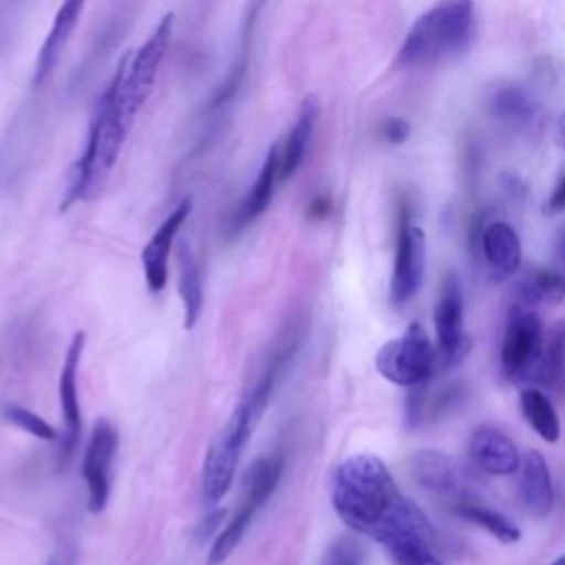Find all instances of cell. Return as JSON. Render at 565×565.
<instances>
[{"instance_id": "cell-15", "label": "cell", "mask_w": 565, "mask_h": 565, "mask_svg": "<svg viewBox=\"0 0 565 565\" xmlns=\"http://www.w3.org/2000/svg\"><path fill=\"white\" fill-rule=\"evenodd\" d=\"M472 463L488 475H512L519 468L521 455L516 444L497 426H477L468 439Z\"/></svg>"}, {"instance_id": "cell-24", "label": "cell", "mask_w": 565, "mask_h": 565, "mask_svg": "<svg viewBox=\"0 0 565 565\" xmlns=\"http://www.w3.org/2000/svg\"><path fill=\"white\" fill-rule=\"evenodd\" d=\"M455 512L461 519L483 527L488 534H492L501 543L510 545V543H516L521 539V530L512 521H508L503 514H499V512H494L490 508L479 505L477 501H463V503L455 505Z\"/></svg>"}, {"instance_id": "cell-9", "label": "cell", "mask_w": 565, "mask_h": 565, "mask_svg": "<svg viewBox=\"0 0 565 565\" xmlns=\"http://www.w3.org/2000/svg\"><path fill=\"white\" fill-rule=\"evenodd\" d=\"M413 479L428 492L450 499L457 505L472 501V479L470 472L448 452L435 448H422L408 459Z\"/></svg>"}, {"instance_id": "cell-28", "label": "cell", "mask_w": 565, "mask_h": 565, "mask_svg": "<svg viewBox=\"0 0 565 565\" xmlns=\"http://www.w3.org/2000/svg\"><path fill=\"white\" fill-rule=\"evenodd\" d=\"M386 554L393 565H446L430 552L428 543H397L386 547Z\"/></svg>"}, {"instance_id": "cell-27", "label": "cell", "mask_w": 565, "mask_h": 565, "mask_svg": "<svg viewBox=\"0 0 565 565\" xmlns=\"http://www.w3.org/2000/svg\"><path fill=\"white\" fill-rule=\"evenodd\" d=\"M494 115L508 124H523L527 117H532V102L527 95L519 88H503L494 95Z\"/></svg>"}, {"instance_id": "cell-26", "label": "cell", "mask_w": 565, "mask_h": 565, "mask_svg": "<svg viewBox=\"0 0 565 565\" xmlns=\"http://www.w3.org/2000/svg\"><path fill=\"white\" fill-rule=\"evenodd\" d=\"M4 419H9L13 426H18L20 430L42 439V441H55L57 439V430L38 413H33L31 408H24L20 404H4L2 408Z\"/></svg>"}, {"instance_id": "cell-19", "label": "cell", "mask_w": 565, "mask_h": 565, "mask_svg": "<svg viewBox=\"0 0 565 565\" xmlns=\"http://www.w3.org/2000/svg\"><path fill=\"white\" fill-rule=\"evenodd\" d=\"M278 183H280V143H274L267 150V157L263 161V168H260L256 181L252 183L241 207L234 214V221H232L234 232H241L243 227L254 223L267 210Z\"/></svg>"}, {"instance_id": "cell-22", "label": "cell", "mask_w": 565, "mask_h": 565, "mask_svg": "<svg viewBox=\"0 0 565 565\" xmlns=\"http://www.w3.org/2000/svg\"><path fill=\"white\" fill-rule=\"evenodd\" d=\"M179 296L183 302V327L192 329L203 311V280L199 258L190 245H183L179 256Z\"/></svg>"}, {"instance_id": "cell-7", "label": "cell", "mask_w": 565, "mask_h": 565, "mask_svg": "<svg viewBox=\"0 0 565 565\" xmlns=\"http://www.w3.org/2000/svg\"><path fill=\"white\" fill-rule=\"evenodd\" d=\"M174 26V13H166L150 38L132 53H124V77H121V97L126 108L137 117L141 106L152 93V86L159 75V66L168 53L170 38Z\"/></svg>"}, {"instance_id": "cell-4", "label": "cell", "mask_w": 565, "mask_h": 565, "mask_svg": "<svg viewBox=\"0 0 565 565\" xmlns=\"http://www.w3.org/2000/svg\"><path fill=\"white\" fill-rule=\"evenodd\" d=\"M258 422L260 415L241 397L227 424L212 439L201 470V494L210 508H214L227 494L236 475L241 452Z\"/></svg>"}, {"instance_id": "cell-8", "label": "cell", "mask_w": 565, "mask_h": 565, "mask_svg": "<svg viewBox=\"0 0 565 565\" xmlns=\"http://www.w3.org/2000/svg\"><path fill=\"white\" fill-rule=\"evenodd\" d=\"M543 353V322L539 313L530 307H516L510 316L503 347L501 364L510 380H523L534 373Z\"/></svg>"}, {"instance_id": "cell-13", "label": "cell", "mask_w": 565, "mask_h": 565, "mask_svg": "<svg viewBox=\"0 0 565 565\" xmlns=\"http://www.w3.org/2000/svg\"><path fill=\"white\" fill-rule=\"evenodd\" d=\"M192 210V199H183L154 230L150 241L141 249V265H143V278L146 287L152 294H159L168 282V256L172 249V243L188 221Z\"/></svg>"}, {"instance_id": "cell-12", "label": "cell", "mask_w": 565, "mask_h": 565, "mask_svg": "<svg viewBox=\"0 0 565 565\" xmlns=\"http://www.w3.org/2000/svg\"><path fill=\"white\" fill-rule=\"evenodd\" d=\"M437 331V358L444 366H452L468 351V338L463 333V294L457 276L446 274L435 307Z\"/></svg>"}, {"instance_id": "cell-2", "label": "cell", "mask_w": 565, "mask_h": 565, "mask_svg": "<svg viewBox=\"0 0 565 565\" xmlns=\"http://www.w3.org/2000/svg\"><path fill=\"white\" fill-rule=\"evenodd\" d=\"M121 77L124 62L119 60L110 82L106 84L104 93L95 104L88 124L86 146L68 172L64 199L60 203L62 212L75 205L77 201L93 196L119 159L130 124L135 121V115L126 108L121 97Z\"/></svg>"}, {"instance_id": "cell-29", "label": "cell", "mask_w": 565, "mask_h": 565, "mask_svg": "<svg viewBox=\"0 0 565 565\" xmlns=\"http://www.w3.org/2000/svg\"><path fill=\"white\" fill-rule=\"evenodd\" d=\"M320 565H366V552L355 539L342 536L331 543Z\"/></svg>"}, {"instance_id": "cell-17", "label": "cell", "mask_w": 565, "mask_h": 565, "mask_svg": "<svg viewBox=\"0 0 565 565\" xmlns=\"http://www.w3.org/2000/svg\"><path fill=\"white\" fill-rule=\"evenodd\" d=\"M265 4H267V0H247L245 13H243V24H241V35H238V49L234 53V60H232V66H230L225 79L221 82V86L212 95V102H210V108H207L210 113H218L238 93V88L245 79L247 66H249L256 22H258L260 11L265 9Z\"/></svg>"}, {"instance_id": "cell-33", "label": "cell", "mask_w": 565, "mask_h": 565, "mask_svg": "<svg viewBox=\"0 0 565 565\" xmlns=\"http://www.w3.org/2000/svg\"><path fill=\"white\" fill-rule=\"evenodd\" d=\"M329 210H331V203H329L327 196H316V199L309 203V207H307V212H309L311 218H324V216L329 214Z\"/></svg>"}, {"instance_id": "cell-34", "label": "cell", "mask_w": 565, "mask_h": 565, "mask_svg": "<svg viewBox=\"0 0 565 565\" xmlns=\"http://www.w3.org/2000/svg\"><path fill=\"white\" fill-rule=\"evenodd\" d=\"M556 254L565 267V227L558 232V238H556Z\"/></svg>"}, {"instance_id": "cell-5", "label": "cell", "mask_w": 565, "mask_h": 565, "mask_svg": "<svg viewBox=\"0 0 565 565\" xmlns=\"http://www.w3.org/2000/svg\"><path fill=\"white\" fill-rule=\"evenodd\" d=\"M280 475H282V457L280 455H265L247 468L238 508L232 514V519L223 525V530L214 536L210 554H207V565L225 563L227 556L238 547L252 519L265 505V501L274 494V490L280 481Z\"/></svg>"}, {"instance_id": "cell-32", "label": "cell", "mask_w": 565, "mask_h": 565, "mask_svg": "<svg viewBox=\"0 0 565 565\" xmlns=\"http://www.w3.org/2000/svg\"><path fill=\"white\" fill-rule=\"evenodd\" d=\"M223 516H225V508H214V510L203 519L201 530H199V536H210V534L221 525Z\"/></svg>"}, {"instance_id": "cell-20", "label": "cell", "mask_w": 565, "mask_h": 565, "mask_svg": "<svg viewBox=\"0 0 565 565\" xmlns=\"http://www.w3.org/2000/svg\"><path fill=\"white\" fill-rule=\"evenodd\" d=\"M320 117V102L316 95H307L300 104L298 117L287 135V139L280 143V181L291 179L298 168L305 161L307 148L311 143V137L316 132V124Z\"/></svg>"}, {"instance_id": "cell-31", "label": "cell", "mask_w": 565, "mask_h": 565, "mask_svg": "<svg viewBox=\"0 0 565 565\" xmlns=\"http://www.w3.org/2000/svg\"><path fill=\"white\" fill-rule=\"evenodd\" d=\"M545 210L550 214H558V212H565V177L558 181V185L554 188L552 196L547 199L545 203Z\"/></svg>"}, {"instance_id": "cell-16", "label": "cell", "mask_w": 565, "mask_h": 565, "mask_svg": "<svg viewBox=\"0 0 565 565\" xmlns=\"http://www.w3.org/2000/svg\"><path fill=\"white\" fill-rule=\"evenodd\" d=\"M516 472H519V481H516L519 499L523 508L532 516L545 519L554 505V486H552V475L545 457L534 448L525 450L521 455Z\"/></svg>"}, {"instance_id": "cell-1", "label": "cell", "mask_w": 565, "mask_h": 565, "mask_svg": "<svg viewBox=\"0 0 565 565\" xmlns=\"http://www.w3.org/2000/svg\"><path fill=\"white\" fill-rule=\"evenodd\" d=\"M331 505L335 514L358 534L386 547L397 543L433 541V523L397 488L386 463L360 452L338 463L331 479Z\"/></svg>"}, {"instance_id": "cell-21", "label": "cell", "mask_w": 565, "mask_h": 565, "mask_svg": "<svg viewBox=\"0 0 565 565\" xmlns=\"http://www.w3.org/2000/svg\"><path fill=\"white\" fill-rule=\"evenodd\" d=\"M483 256L494 278H510L521 265V241L516 232L501 221L490 223L481 234Z\"/></svg>"}, {"instance_id": "cell-3", "label": "cell", "mask_w": 565, "mask_h": 565, "mask_svg": "<svg viewBox=\"0 0 565 565\" xmlns=\"http://www.w3.org/2000/svg\"><path fill=\"white\" fill-rule=\"evenodd\" d=\"M472 24V0H444L435 4L408 29L397 55L399 64L419 68L444 62L468 44Z\"/></svg>"}, {"instance_id": "cell-35", "label": "cell", "mask_w": 565, "mask_h": 565, "mask_svg": "<svg viewBox=\"0 0 565 565\" xmlns=\"http://www.w3.org/2000/svg\"><path fill=\"white\" fill-rule=\"evenodd\" d=\"M46 565H73V561H71L68 554H55V556L49 558Z\"/></svg>"}, {"instance_id": "cell-18", "label": "cell", "mask_w": 565, "mask_h": 565, "mask_svg": "<svg viewBox=\"0 0 565 565\" xmlns=\"http://www.w3.org/2000/svg\"><path fill=\"white\" fill-rule=\"evenodd\" d=\"M84 4H86V0H62L57 13L53 18V24L40 46L38 60H35V73H33L35 86H40L51 75L53 66L57 64L62 49L66 46L71 33L75 31V26L79 22Z\"/></svg>"}, {"instance_id": "cell-36", "label": "cell", "mask_w": 565, "mask_h": 565, "mask_svg": "<svg viewBox=\"0 0 565 565\" xmlns=\"http://www.w3.org/2000/svg\"><path fill=\"white\" fill-rule=\"evenodd\" d=\"M556 132H558V139H561V143L565 146V113L558 117V126H556Z\"/></svg>"}, {"instance_id": "cell-25", "label": "cell", "mask_w": 565, "mask_h": 565, "mask_svg": "<svg viewBox=\"0 0 565 565\" xmlns=\"http://www.w3.org/2000/svg\"><path fill=\"white\" fill-rule=\"evenodd\" d=\"M519 296L523 307L534 302H558L565 298V271L536 269L519 285Z\"/></svg>"}, {"instance_id": "cell-10", "label": "cell", "mask_w": 565, "mask_h": 565, "mask_svg": "<svg viewBox=\"0 0 565 565\" xmlns=\"http://www.w3.org/2000/svg\"><path fill=\"white\" fill-rule=\"evenodd\" d=\"M426 265V236L424 230L411 223L408 210L399 214L397 227V245H395V263L391 276V302L395 307L408 302L422 285Z\"/></svg>"}, {"instance_id": "cell-30", "label": "cell", "mask_w": 565, "mask_h": 565, "mask_svg": "<svg viewBox=\"0 0 565 565\" xmlns=\"http://www.w3.org/2000/svg\"><path fill=\"white\" fill-rule=\"evenodd\" d=\"M408 132H411V126H408V121L402 119V117H388V119H384L382 126H380V135H382V139L388 141V143H402V141H406Z\"/></svg>"}, {"instance_id": "cell-6", "label": "cell", "mask_w": 565, "mask_h": 565, "mask_svg": "<svg viewBox=\"0 0 565 565\" xmlns=\"http://www.w3.org/2000/svg\"><path fill=\"white\" fill-rule=\"evenodd\" d=\"M435 362L437 351L419 322H411L399 338L382 344L375 355L377 373L399 386L426 382L435 369Z\"/></svg>"}, {"instance_id": "cell-37", "label": "cell", "mask_w": 565, "mask_h": 565, "mask_svg": "<svg viewBox=\"0 0 565 565\" xmlns=\"http://www.w3.org/2000/svg\"><path fill=\"white\" fill-rule=\"evenodd\" d=\"M552 565H565V554H561Z\"/></svg>"}, {"instance_id": "cell-14", "label": "cell", "mask_w": 565, "mask_h": 565, "mask_svg": "<svg viewBox=\"0 0 565 565\" xmlns=\"http://www.w3.org/2000/svg\"><path fill=\"white\" fill-rule=\"evenodd\" d=\"M86 333L75 331L73 340L66 349L62 369H60V382H57V395H60V408L66 424V437H64V452L71 455L75 450V444L79 439L82 430V415H79V397H77V371L79 360L84 353Z\"/></svg>"}, {"instance_id": "cell-23", "label": "cell", "mask_w": 565, "mask_h": 565, "mask_svg": "<svg viewBox=\"0 0 565 565\" xmlns=\"http://www.w3.org/2000/svg\"><path fill=\"white\" fill-rule=\"evenodd\" d=\"M521 411L527 419V424L539 433L545 441H556L561 435V422L556 415L554 404L547 399L545 393L539 388H525L521 393Z\"/></svg>"}, {"instance_id": "cell-11", "label": "cell", "mask_w": 565, "mask_h": 565, "mask_svg": "<svg viewBox=\"0 0 565 565\" xmlns=\"http://www.w3.org/2000/svg\"><path fill=\"white\" fill-rule=\"evenodd\" d=\"M117 428L99 419L93 426L90 439L84 450V461H82V475L86 483V494H88V510L90 512H102L108 503L110 497V466L117 452Z\"/></svg>"}]
</instances>
